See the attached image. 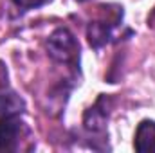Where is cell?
Listing matches in <instances>:
<instances>
[{"label":"cell","instance_id":"5","mask_svg":"<svg viewBox=\"0 0 155 153\" xmlns=\"http://www.w3.org/2000/svg\"><path fill=\"white\" fill-rule=\"evenodd\" d=\"M135 150L141 153H153L155 151V121H143L137 126L135 132V141H134Z\"/></svg>","mask_w":155,"mask_h":153},{"label":"cell","instance_id":"7","mask_svg":"<svg viewBox=\"0 0 155 153\" xmlns=\"http://www.w3.org/2000/svg\"><path fill=\"white\" fill-rule=\"evenodd\" d=\"M13 2L22 9H35V7H40V5L51 2V0H13Z\"/></svg>","mask_w":155,"mask_h":153},{"label":"cell","instance_id":"2","mask_svg":"<svg viewBox=\"0 0 155 153\" xmlns=\"http://www.w3.org/2000/svg\"><path fill=\"white\" fill-rule=\"evenodd\" d=\"M25 132L27 128L18 115H4L0 119V151H16Z\"/></svg>","mask_w":155,"mask_h":153},{"label":"cell","instance_id":"1","mask_svg":"<svg viewBox=\"0 0 155 153\" xmlns=\"http://www.w3.org/2000/svg\"><path fill=\"white\" fill-rule=\"evenodd\" d=\"M47 49H49V56L54 61L72 67L79 65V43L69 29L65 27L56 29L47 41Z\"/></svg>","mask_w":155,"mask_h":153},{"label":"cell","instance_id":"8","mask_svg":"<svg viewBox=\"0 0 155 153\" xmlns=\"http://www.w3.org/2000/svg\"><path fill=\"white\" fill-rule=\"evenodd\" d=\"M78 2H85V0H78Z\"/></svg>","mask_w":155,"mask_h":153},{"label":"cell","instance_id":"4","mask_svg":"<svg viewBox=\"0 0 155 153\" xmlns=\"http://www.w3.org/2000/svg\"><path fill=\"white\" fill-rule=\"evenodd\" d=\"M105 101H107V96H101L97 99V103L88 108L85 112V117H83V124L88 132L92 133H99V132H105V124H107V108H105Z\"/></svg>","mask_w":155,"mask_h":153},{"label":"cell","instance_id":"3","mask_svg":"<svg viewBox=\"0 0 155 153\" xmlns=\"http://www.w3.org/2000/svg\"><path fill=\"white\" fill-rule=\"evenodd\" d=\"M121 18H112V20H97L92 22L87 29V36H88V43L94 49H101L103 45H107L110 38H112V27L116 25Z\"/></svg>","mask_w":155,"mask_h":153},{"label":"cell","instance_id":"6","mask_svg":"<svg viewBox=\"0 0 155 153\" xmlns=\"http://www.w3.org/2000/svg\"><path fill=\"white\" fill-rule=\"evenodd\" d=\"M25 108L24 99L7 88V85L4 88H0V117L4 115H20Z\"/></svg>","mask_w":155,"mask_h":153}]
</instances>
